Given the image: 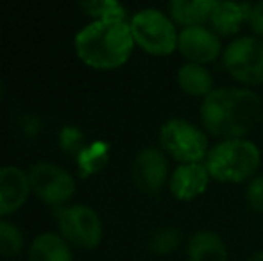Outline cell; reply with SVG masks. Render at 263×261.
<instances>
[{
  "instance_id": "obj_1",
  "label": "cell",
  "mask_w": 263,
  "mask_h": 261,
  "mask_svg": "<svg viewBox=\"0 0 263 261\" xmlns=\"http://www.w3.org/2000/svg\"><path fill=\"white\" fill-rule=\"evenodd\" d=\"M261 118V98L251 88H215L208 97L202 98V129L218 139L246 138L260 126Z\"/></svg>"
},
{
  "instance_id": "obj_2",
  "label": "cell",
  "mask_w": 263,
  "mask_h": 261,
  "mask_svg": "<svg viewBox=\"0 0 263 261\" xmlns=\"http://www.w3.org/2000/svg\"><path fill=\"white\" fill-rule=\"evenodd\" d=\"M76 54L86 66L95 70H117L129 61L135 49L129 22L97 20L76 34Z\"/></svg>"
},
{
  "instance_id": "obj_3",
  "label": "cell",
  "mask_w": 263,
  "mask_h": 261,
  "mask_svg": "<svg viewBox=\"0 0 263 261\" xmlns=\"http://www.w3.org/2000/svg\"><path fill=\"white\" fill-rule=\"evenodd\" d=\"M204 165L213 181L240 185L251 181L260 170L261 152L247 138L220 139L210 149Z\"/></svg>"
},
{
  "instance_id": "obj_4",
  "label": "cell",
  "mask_w": 263,
  "mask_h": 261,
  "mask_svg": "<svg viewBox=\"0 0 263 261\" xmlns=\"http://www.w3.org/2000/svg\"><path fill=\"white\" fill-rule=\"evenodd\" d=\"M129 27L135 45L151 56L165 57L177 50L179 31L176 29L172 18L159 9L147 7L138 11L129 20Z\"/></svg>"
},
{
  "instance_id": "obj_5",
  "label": "cell",
  "mask_w": 263,
  "mask_h": 261,
  "mask_svg": "<svg viewBox=\"0 0 263 261\" xmlns=\"http://www.w3.org/2000/svg\"><path fill=\"white\" fill-rule=\"evenodd\" d=\"M161 150L177 163H204L210 152L204 129L184 118H170L159 129Z\"/></svg>"
},
{
  "instance_id": "obj_6",
  "label": "cell",
  "mask_w": 263,
  "mask_h": 261,
  "mask_svg": "<svg viewBox=\"0 0 263 261\" xmlns=\"http://www.w3.org/2000/svg\"><path fill=\"white\" fill-rule=\"evenodd\" d=\"M55 220L61 236L72 247L93 251L101 245L104 227L99 213L86 204H72L55 208Z\"/></svg>"
},
{
  "instance_id": "obj_7",
  "label": "cell",
  "mask_w": 263,
  "mask_h": 261,
  "mask_svg": "<svg viewBox=\"0 0 263 261\" xmlns=\"http://www.w3.org/2000/svg\"><path fill=\"white\" fill-rule=\"evenodd\" d=\"M224 68L246 88L263 84V39L258 36L235 38L222 52Z\"/></svg>"
},
{
  "instance_id": "obj_8",
  "label": "cell",
  "mask_w": 263,
  "mask_h": 261,
  "mask_svg": "<svg viewBox=\"0 0 263 261\" xmlns=\"http://www.w3.org/2000/svg\"><path fill=\"white\" fill-rule=\"evenodd\" d=\"M31 192L45 204L59 208L65 206L76 193V179L63 167L54 163H36L29 170Z\"/></svg>"
},
{
  "instance_id": "obj_9",
  "label": "cell",
  "mask_w": 263,
  "mask_h": 261,
  "mask_svg": "<svg viewBox=\"0 0 263 261\" xmlns=\"http://www.w3.org/2000/svg\"><path fill=\"white\" fill-rule=\"evenodd\" d=\"M177 50L186 63L210 65L222 56L220 36L206 25L183 27L177 38Z\"/></svg>"
},
{
  "instance_id": "obj_10",
  "label": "cell",
  "mask_w": 263,
  "mask_h": 261,
  "mask_svg": "<svg viewBox=\"0 0 263 261\" xmlns=\"http://www.w3.org/2000/svg\"><path fill=\"white\" fill-rule=\"evenodd\" d=\"M133 181L143 195H158L170 179L166 154L154 147L142 149L133 161Z\"/></svg>"
},
{
  "instance_id": "obj_11",
  "label": "cell",
  "mask_w": 263,
  "mask_h": 261,
  "mask_svg": "<svg viewBox=\"0 0 263 261\" xmlns=\"http://www.w3.org/2000/svg\"><path fill=\"white\" fill-rule=\"evenodd\" d=\"M211 175L204 163H181L170 174L168 188L174 198L190 202L208 190Z\"/></svg>"
},
{
  "instance_id": "obj_12",
  "label": "cell",
  "mask_w": 263,
  "mask_h": 261,
  "mask_svg": "<svg viewBox=\"0 0 263 261\" xmlns=\"http://www.w3.org/2000/svg\"><path fill=\"white\" fill-rule=\"evenodd\" d=\"M29 193V174L14 165L0 167V218L16 213L27 202Z\"/></svg>"
},
{
  "instance_id": "obj_13",
  "label": "cell",
  "mask_w": 263,
  "mask_h": 261,
  "mask_svg": "<svg viewBox=\"0 0 263 261\" xmlns=\"http://www.w3.org/2000/svg\"><path fill=\"white\" fill-rule=\"evenodd\" d=\"M251 9L253 6L242 0H220L215 6L208 24L220 38H231L238 34L246 22L249 24Z\"/></svg>"
},
{
  "instance_id": "obj_14",
  "label": "cell",
  "mask_w": 263,
  "mask_h": 261,
  "mask_svg": "<svg viewBox=\"0 0 263 261\" xmlns=\"http://www.w3.org/2000/svg\"><path fill=\"white\" fill-rule=\"evenodd\" d=\"M188 261H229V252L224 240L215 231H197L186 245Z\"/></svg>"
},
{
  "instance_id": "obj_15",
  "label": "cell",
  "mask_w": 263,
  "mask_h": 261,
  "mask_svg": "<svg viewBox=\"0 0 263 261\" xmlns=\"http://www.w3.org/2000/svg\"><path fill=\"white\" fill-rule=\"evenodd\" d=\"M218 2L220 0H170L168 16L181 27L206 25Z\"/></svg>"
},
{
  "instance_id": "obj_16",
  "label": "cell",
  "mask_w": 263,
  "mask_h": 261,
  "mask_svg": "<svg viewBox=\"0 0 263 261\" xmlns=\"http://www.w3.org/2000/svg\"><path fill=\"white\" fill-rule=\"evenodd\" d=\"M29 261H73L72 245L55 233H42L29 245Z\"/></svg>"
},
{
  "instance_id": "obj_17",
  "label": "cell",
  "mask_w": 263,
  "mask_h": 261,
  "mask_svg": "<svg viewBox=\"0 0 263 261\" xmlns=\"http://www.w3.org/2000/svg\"><path fill=\"white\" fill-rule=\"evenodd\" d=\"M177 84L183 93L197 98H206L215 90L210 70H206L204 65L195 63H184L177 70Z\"/></svg>"
},
{
  "instance_id": "obj_18",
  "label": "cell",
  "mask_w": 263,
  "mask_h": 261,
  "mask_svg": "<svg viewBox=\"0 0 263 261\" xmlns=\"http://www.w3.org/2000/svg\"><path fill=\"white\" fill-rule=\"evenodd\" d=\"M107 161H109V145L104 142L84 145L77 154V165H79L83 177H90V175L101 172L102 168H106Z\"/></svg>"
},
{
  "instance_id": "obj_19",
  "label": "cell",
  "mask_w": 263,
  "mask_h": 261,
  "mask_svg": "<svg viewBox=\"0 0 263 261\" xmlns=\"http://www.w3.org/2000/svg\"><path fill=\"white\" fill-rule=\"evenodd\" d=\"M181 242H183V233H181L177 227L166 226L159 227L154 231L149 238V251L154 256H170L181 247Z\"/></svg>"
},
{
  "instance_id": "obj_20",
  "label": "cell",
  "mask_w": 263,
  "mask_h": 261,
  "mask_svg": "<svg viewBox=\"0 0 263 261\" xmlns=\"http://www.w3.org/2000/svg\"><path fill=\"white\" fill-rule=\"evenodd\" d=\"M79 7L93 22L125 20V9L120 0H79Z\"/></svg>"
},
{
  "instance_id": "obj_21",
  "label": "cell",
  "mask_w": 263,
  "mask_h": 261,
  "mask_svg": "<svg viewBox=\"0 0 263 261\" xmlns=\"http://www.w3.org/2000/svg\"><path fill=\"white\" fill-rule=\"evenodd\" d=\"M25 238L20 227L9 220L0 218V256L2 258H16L24 252Z\"/></svg>"
},
{
  "instance_id": "obj_22",
  "label": "cell",
  "mask_w": 263,
  "mask_h": 261,
  "mask_svg": "<svg viewBox=\"0 0 263 261\" xmlns=\"http://www.w3.org/2000/svg\"><path fill=\"white\" fill-rule=\"evenodd\" d=\"M59 143H61V149L66 152L79 154V150L84 147V134L76 126H66L59 134Z\"/></svg>"
},
{
  "instance_id": "obj_23",
  "label": "cell",
  "mask_w": 263,
  "mask_h": 261,
  "mask_svg": "<svg viewBox=\"0 0 263 261\" xmlns=\"http://www.w3.org/2000/svg\"><path fill=\"white\" fill-rule=\"evenodd\" d=\"M246 202L253 211L263 213V175H254L247 183Z\"/></svg>"
},
{
  "instance_id": "obj_24",
  "label": "cell",
  "mask_w": 263,
  "mask_h": 261,
  "mask_svg": "<svg viewBox=\"0 0 263 261\" xmlns=\"http://www.w3.org/2000/svg\"><path fill=\"white\" fill-rule=\"evenodd\" d=\"M249 25H251V31L254 32V36L263 39V0H258L256 4H253Z\"/></svg>"
},
{
  "instance_id": "obj_25",
  "label": "cell",
  "mask_w": 263,
  "mask_h": 261,
  "mask_svg": "<svg viewBox=\"0 0 263 261\" xmlns=\"http://www.w3.org/2000/svg\"><path fill=\"white\" fill-rule=\"evenodd\" d=\"M20 127H22V132H24L27 138H34L40 131H42V124L36 116L32 115H25L20 118Z\"/></svg>"
},
{
  "instance_id": "obj_26",
  "label": "cell",
  "mask_w": 263,
  "mask_h": 261,
  "mask_svg": "<svg viewBox=\"0 0 263 261\" xmlns=\"http://www.w3.org/2000/svg\"><path fill=\"white\" fill-rule=\"evenodd\" d=\"M246 261H263V251L256 252V254H253V256H249Z\"/></svg>"
},
{
  "instance_id": "obj_27",
  "label": "cell",
  "mask_w": 263,
  "mask_h": 261,
  "mask_svg": "<svg viewBox=\"0 0 263 261\" xmlns=\"http://www.w3.org/2000/svg\"><path fill=\"white\" fill-rule=\"evenodd\" d=\"M0 97H2V77H0Z\"/></svg>"
},
{
  "instance_id": "obj_28",
  "label": "cell",
  "mask_w": 263,
  "mask_h": 261,
  "mask_svg": "<svg viewBox=\"0 0 263 261\" xmlns=\"http://www.w3.org/2000/svg\"><path fill=\"white\" fill-rule=\"evenodd\" d=\"M261 129H263V118H261Z\"/></svg>"
}]
</instances>
